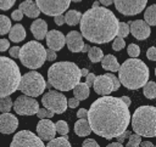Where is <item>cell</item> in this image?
Here are the masks:
<instances>
[{"mask_svg": "<svg viewBox=\"0 0 156 147\" xmlns=\"http://www.w3.org/2000/svg\"><path fill=\"white\" fill-rule=\"evenodd\" d=\"M74 132L82 137L88 136L91 132V129H90V125L87 118H78V120L74 124Z\"/></svg>", "mask_w": 156, "mask_h": 147, "instance_id": "obj_23", "label": "cell"}, {"mask_svg": "<svg viewBox=\"0 0 156 147\" xmlns=\"http://www.w3.org/2000/svg\"><path fill=\"white\" fill-rule=\"evenodd\" d=\"M95 74H93V73H88L87 75H85V84L88 85V86H91L93 85V81H94V79H95Z\"/></svg>", "mask_w": 156, "mask_h": 147, "instance_id": "obj_48", "label": "cell"}, {"mask_svg": "<svg viewBox=\"0 0 156 147\" xmlns=\"http://www.w3.org/2000/svg\"><path fill=\"white\" fill-rule=\"evenodd\" d=\"M10 145L11 147H43L44 142L39 136L34 135L32 131L22 130L13 136Z\"/></svg>", "mask_w": 156, "mask_h": 147, "instance_id": "obj_12", "label": "cell"}, {"mask_svg": "<svg viewBox=\"0 0 156 147\" xmlns=\"http://www.w3.org/2000/svg\"><path fill=\"white\" fill-rule=\"evenodd\" d=\"M112 1H113V0H99V2H100L101 5H104V6H108V5H111Z\"/></svg>", "mask_w": 156, "mask_h": 147, "instance_id": "obj_54", "label": "cell"}, {"mask_svg": "<svg viewBox=\"0 0 156 147\" xmlns=\"http://www.w3.org/2000/svg\"><path fill=\"white\" fill-rule=\"evenodd\" d=\"M11 18H12L13 21H17V22H20V21L23 18V13H22V11H21L20 9L15 10V11L11 13Z\"/></svg>", "mask_w": 156, "mask_h": 147, "instance_id": "obj_43", "label": "cell"}, {"mask_svg": "<svg viewBox=\"0 0 156 147\" xmlns=\"http://www.w3.org/2000/svg\"><path fill=\"white\" fill-rule=\"evenodd\" d=\"M123 145L121 142H112V143H108V147H122Z\"/></svg>", "mask_w": 156, "mask_h": 147, "instance_id": "obj_55", "label": "cell"}, {"mask_svg": "<svg viewBox=\"0 0 156 147\" xmlns=\"http://www.w3.org/2000/svg\"><path fill=\"white\" fill-rule=\"evenodd\" d=\"M88 73H89V72H88V69H85V68L80 69V75H82V77H85Z\"/></svg>", "mask_w": 156, "mask_h": 147, "instance_id": "obj_56", "label": "cell"}, {"mask_svg": "<svg viewBox=\"0 0 156 147\" xmlns=\"http://www.w3.org/2000/svg\"><path fill=\"white\" fill-rule=\"evenodd\" d=\"M41 103L46 109L57 114H62L67 109V98L63 94L58 92V90L46 92L41 98Z\"/></svg>", "mask_w": 156, "mask_h": 147, "instance_id": "obj_9", "label": "cell"}, {"mask_svg": "<svg viewBox=\"0 0 156 147\" xmlns=\"http://www.w3.org/2000/svg\"><path fill=\"white\" fill-rule=\"evenodd\" d=\"M7 34H9L10 40L13 41V43H20V41L24 40V38H26V30H24L22 24H13V26H11V28H10Z\"/></svg>", "mask_w": 156, "mask_h": 147, "instance_id": "obj_22", "label": "cell"}, {"mask_svg": "<svg viewBox=\"0 0 156 147\" xmlns=\"http://www.w3.org/2000/svg\"><path fill=\"white\" fill-rule=\"evenodd\" d=\"M144 96L149 100H154L156 97V84L154 81H146L143 86Z\"/></svg>", "mask_w": 156, "mask_h": 147, "instance_id": "obj_28", "label": "cell"}, {"mask_svg": "<svg viewBox=\"0 0 156 147\" xmlns=\"http://www.w3.org/2000/svg\"><path fill=\"white\" fill-rule=\"evenodd\" d=\"M9 47H10V41L7 39H0V52L9 50Z\"/></svg>", "mask_w": 156, "mask_h": 147, "instance_id": "obj_45", "label": "cell"}, {"mask_svg": "<svg viewBox=\"0 0 156 147\" xmlns=\"http://www.w3.org/2000/svg\"><path fill=\"white\" fill-rule=\"evenodd\" d=\"M17 126H18V119L13 114L6 112L0 115V132L12 134L13 131H16Z\"/></svg>", "mask_w": 156, "mask_h": 147, "instance_id": "obj_18", "label": "cell"}, {"mask_svg": "<svg viewBox=\"0 0 156 147\" xmlns=\"http://www.w3.org/2000/svg\"><path fill=\"white\" fill-rule=\"evenodd\" d=\"M89 45L88 44H84V46H83V50H82V52H88V50H89Z\"/></svg>", "mask_w": 156, "mask_h": 147, "instance_id": "obj_57", "label": "cell"}, {"mask_svg": "<svg viewBox=\"0 0 156 147\" xmlns=\"http://www.w3.org/2000/svg\"><path fill=\"white\" fill-rule=\"evenodd\" d=\"M48 147H71L68 138L62 135L61 137H54L48 142Z\"/></svg>", "mask_w": 156, "mask_h": 147, "instance_id": "obj_29", "label": "cell"}, {"mask_svg": "<svg viewBox=\"0 0 156 147\" xmlns=\"http://www.w3.org/2000/svg\"><path fill=\"white\" fill-rule=\"evenodd\" d=\"M112 2L123 16H135L145 9L147 0H113Z\"/></svg>", "mask_w": 156, "mask_h": 147, "instance_id": "obj_13", "label": "cell"}, {"mask_svg": "<svg viewBox=\"0 0 156 147\" xmlns=\"http://www.w3.org/2000/svg\"><path fill=\"white\" fill-rule=\"evenodd\" d=\"M82 146L83 147H99V143L93 138H87V140L83 141Z\"/></svg>", "mask_w": 156, "mask_h": 147, "instance_id": "obj_44", "label": "cell"}, {"mask_svg": "<svg viewBox=\"0 0 156 147\" xmlns=\"http://www.w3.org/2000/svg\"><path fill=\"white\" fill-rule=\"evenodd\" d=\"M129 34V26L126 22H118V27H117V36L121 38H126Z\"/></svg>", "mask_w": 156, "mask_h": 147, "instance_id": "obj_34", "label": "cell"}, {"mask_svg": "<svg viewBox=\"0 0 156 147\" xmlns=\"http://www.w3.org/2000/svg\"><path fill=\"white\" fill-rule=\"evenodd\" d=\"M9 53H10V56H11L12 58H17L18 55H20V47H18V46H12V47H10Z\"/></svg>", "mask_w": 156, "mask_h": 147, "instance_id": "obj_46", "label": "cell"}, {"mask_svg": "<svg viewBox=\"0 0 156 147\" xmlns=\"http://www.w3.org/2000/svg\"><path fill=\"white\" fill-rule=\"evenodd\" d=\"M73 95L77 100L79 101H83V100H87L89 97V86L85 84V83H78L73 89Z\"/></svg>", "mask_w": 156, "mask_h": 147, "instance_id": "obj_25", "label": "cell"}, {"mask_svg": "<svg viewBox=\"0 0 156 147\" xmlns=\"http://www.w3.org/2000/svg\"><path fill=\"white\" fill-rule=\"evenodd\" d=\"M101 66L104 69L106 70H111V72H117L119 68V63L117 61V58L113 55H106L101 58Z\"/></svg>", "mask_w": 156, "mask_h": 147, "instance_id": "obj_24", "label": "cell"}, {"mask_svg": "<svg viewBox=\"0 0 156 147\" xmlns=\"http://www.w3.org/2000/svg\"><path fill=\"white\" fill-rule=\"evenodd\" d=\"M98 6H100V2H99V1H94L93 7H98Z\"/></svg>", "mask_w": 156, "mask_h": 147, "instance_id": "obj_58", "label": "cell"}, {"mask_svg": "<svg viewBox=\"0 0 156 147\" xmlns=\"http://www.w3.org/2000/svg\"><path fill=\"white\" fill-rule=\"evenodd\" d=\"M129 26V32L133 34V36L138 40H145L150 36L151 34V29L150 26L143 21V19H136V21H129L128 22Z\"/></svg>", "mask_w": 156, "mask_h": 147, "instance_id": "obj_14", "label": "cell"}, {"mask_svg": "<svg viewBox=\"0 0 156 147\" xmlns=\"http://www.w3.org/2000/svg\"><path fill=\"white\" fill-rule=\"evenodd\" d=\"M141 141V136L138 135V134H130L128 136V142H127V146L128 147H138L139 143Z\"/></svg>", "mask_w": 156, "mask_h": 147, "instance_id": "obj_35", "label": "cell"}, {"mask_svg": "<svg viewBox=\"0 0 156 147\" xmlns=\"http://www.w3.org/2000/svg\"><path fill=\"white\" fill-rule=\"evenodd\" d=\"M16 0H0V9L6 11V10H10L13 5H15Z\"/></svg>", "mask_w": 156, "mask_h": 147, "instance_id": "obj_39", "label": "cell"}, {"mask_svg": "<svg viewBox=\"0 0 156 147\" xmlns=\"http://www.w3.org/2000/svg\"><path fill=\"white\" fill-rule=\"evenodd\" d=\"M18 58L21 63L30 69H37L44 64L45 58V49L39 41H28L22 47H20Z\"/></svg>", "mask_w": 156, "mask_h": 147, "instance_id": "obj_7", "label": "cell"}, {"mask_svg": "<svg viewBox=\"0 0 156 147\" xmlns=\"http://www.w3.org/2000/svg\"><path fill=\"white\" fill-rule=\"evenodd\" d=\"M113 43H112V49L115 51H121L124 46H126V43H124V38H121V36H115L113 39Z\"/></svg>", "mask_w": 156, "mask_h": 147, "instance_id": "obj_36", "label": "cell"}, {"mask_svg": "<svg viewBox=\"0 0 156 147\" xmlns=\"http://www.w3.org/2000/svg\"><path fill=\"white\" fill-rule=\"evenodd\" d=\"M111 79H112V81H113V91H117L118 89H119V86H121V83H119V80L117 79V77L115 75V74H112V73H106Z\"/></svg>", "mask_w": 156, "mask_h": 147, "instance_id": "obj_42", "label": "cell"}, {"mask_svg": "<svg viewBox=\"0 0 156 147\" xmlns=\"http://www.w3.org/2000/svg\"><path fill=\"white\" fill-rule=\"evenodd\" d=\"M18 9L22 11L23 15H26L29 18H37L39 16V13H40V10L38 9L37 4L34 1H32V0H24L20 5Z\"/></svg>", "mask_w": 156, "mask_h": 147, "instance_id": "obj_21", "label": "cell"}, {"mask_svg": "<svg viewBox=\"0 0 156 147\" xmlns=\"http://www.w3.org/2000/svg\"><path fill=\"white\" fill-rule=\"evenodd\" d=\"M40 12L46 16L62 15L69 6L71 0H35Z\"/></svg>", "mask_w": 156, "mask_h": 147, "instance_id": "obj_10", "label": "cell"}, {"mask_svg": "<svg viewBox=\"0 0 156 147\" xmlns=\"http://www.w3.org/2000/svg\"><path fill=\"white\" fill-rule=\"evenodd\" d=\"M119 98H121V100H122V101H123V102H124V103H126V104H127L128 107L130 106L132 101H130V98H129L128 96H122V97H119Z\"/></svg>", "mask_w": 156, "mask_h": 147, "instance_id": "obj_52", "label": "cell"}, {"mask_svg": "<svg viewBox=\"0 0 156 147\" xmlns=\"http://www.w3.org/2000/svg\"><path fill=\"white\" fill-rule=\"evenodd\" d=\"M54 21L57 26H62L65 24V17L63 15H57V16H54Z\"/></svg>", "mask_w": 156, "mask_h": 147, "instance_id": "obj_50", "label": "cell"}, {"mask_svg": "<svg viewBox=\"0 0 156 147\" xmlns=\"http://www.w3.org/2000/svg\"><path fill=\"white\" fill-rule=\"evenodd\" d=\"M88 56H89V60L93 62V63H98L101 61V58L104 57V53H102V50L99 49L98 46H93V47H89L88 50Z\"/></svg>", "mask_w": 156, "mask_h": 147, "instance_id": "obj_30", "label": "cell"}, {"mask_svg": "<svg viewBox=\"0 0 156 147\" xmlns=\"http://www.w3.org/2000/svg\"><path fill=\"white\" fill-rule=\"evenodd\" d=\"M133 131L144 137L156 136V108L154 106H140L132 115Z\"/></svg>", "mask_w": 156, "mask_h": 147, "instance_id": "obj_5", "label": "cell"}, {"mask_svg": "<svg viewBox=\"0 0 156 147\" xmlns=\"http://www.w3.org/2000/svg\"><path fill=\"white\" fill-rule=\"evenodd\" d=\"M21 79V72L17 63L10 57L0 56V98L12 95Z\"/></svg>", "mask_w": 156, "mask_h": 147, "instance_id": "obj_6", "label": "cell"}, {"mask_svg": "<svg viewBox=\"0 0 156 147\" xmlns=\"http://www.w3.org/2000/svg\"><path fill=\"white\" fill-rule=\"evenodd\" d=\"M146 57H147L150 61H156V47H155V46H151V47L146 51Z\"/></svg>", "mask_w": 156, "mask_h": 147, "instance_id": "obj_41", "label": "cell"}, {"mask_svg": "<svg viewBox=\"0 0 156 147\" xmlns=\"http://www.w3.org/2000/svg\"><path fill=\"white\" fill-rule=\"evenodd\" d=\"M65 44L67 45L71 52H82L83 46H84L83 36L77 30H72L65 36Z\"/></svg>", "mask_w": 156, "mask_h": 147, "instance_id": "obj_17", "label": "cell"}, {"mask_svg": "<svg viewBox=\"0 0 156 147\" xmlns=\"http://www.w3.org/2000/svg\"><path fill=\"white\" fill-rule=\"evenodd\" d=\"M55 130L60 135H67L68 131H69V128H68V124L65 120H58L55 124Z\"/></svg>", "mask_w": 156, "mask_h": 147, "instance_id": "obj_33", "label": "cell"}, {"mask_svg": "<svg viewBox=\"0 0 156 147\" xmlns=\"http://www.w3.org/2000/svg\"><path fill=\"white\" fill-rule=\"evenodd\" d=\"M118 19L105 6L91 7L82 13L80 34L93 44H106L117 35Z\"/></svg>", "mask_w": 156, "mask_h": 147, "instance_id": "obj_2", "label": "cell"}, {"mask_svg": "<svg viewBox=\"0 0 156 147\" xmlns=\"http://www.w3.org/2000/svg\"><path fill=\"white\" fill-rule=\"evenodd\" d=\"M127 51L130 57H138L140 55V47L136 44H129L127 47Z\"/></svg>", "mask_w": 156, "mask_h": 147, "instance_id": "obj_37", "label": "cell"}, {"mask_svg": "<svg viewBox=\"0 0 156 147\" xmlns=\"http://www.w3.org/2000/svg\"><path fill=\"white\" fill-rule=\"evenodd\" d=\"M149 68L139 58L132 57L118 68V80L121 85L129 90H138L149 80Z\"/></svg>", "mask_w": 156, "mask_h": 147, "instance_id": "obj_4", "label": "cell"}, {"mask_svg": "<svg viewBox=\"0 0 156 147\" xmlns=\"http://www.w3.org/2000/svg\"><path fill=\"white\" fill-rule=\"evenodd\" d=\"M63 17H65V23H67L68 26H77L80 21L82 13L77 10H69L66 12Z\"/></svg>", "mask_w": 156, "mask_h": 147, "instance_id": "obj_26", "label": "cell"}, {"mask_svg": "<svg viewBox=\"0 0 156 147\" xmlns=\"http://www.w3.org/2000/svg\"><path fill=\"white\" fill-rule=\"evenodd\" d=\"M91 132L106 138H116L130 123L128 106L119 98L108 95L95 100L87 114Z\"/></svg>", "mask_w": 156, "mask_h": 147, "instance_id": "obj_1", "label": "cell"}, {"mask_svg": "<svg viewBox=\"0 0 156 147\" xmlns=\"http://www.w3.org/2000/svg\"><path fill=\"white\" fill-rule=\"evenodd\" d=\"M46 87V83L43 78V75L35 70L28 72L24 75H21L18 89L21 92H23L27 96L35 97L44 92Z\"/></svg>", "mask_w": 156, "mask_h": 147, "instance_id": "obj_8", "label": "cell"}, {"mask_svg": "<svg viewBox=\"0 0 156 147\" xmlns=\"http://www.w3.org/2000/svg\"><path fill=\"white\" fill-rule=\"evenodd\" d=\"M45 39H46L48 47H50L55 51H60L65 46V35L58 30L52 29V30L48 32L45 35Z\"/></svg>", "mask_w": 156, "mask_h": 147, "instance_id": "obj_19", "label": "cell"}, {"mask_svg": "<svg viewBox=\"0 0 156 147\" xmlns=\"http://www.w3.org/2000/svg\"><path fill=\"white\" fill-rule=\"evenodd\" d=\"M91 86L94 87V91L98 95H101V96L110 95L113 91V81L107 74H102V75L95 77Z\"/></svg>", "mask_w": 156, "mask_h": 147, "instance_id": "obj_15", "label": "cell"}, {"mask_svg": "<svg viewBox=\"0 0 156 147\" xmlns=\"http://www.w3.org/2000/svg\"><path fill=\"white\" fill-rule=\"evenodd\" d=\"M37 134L43 141H50L55 137V124L50 120V118L40 119V121L37 124Z\"/></svg>", "mask_w": 156, "mask_h": 147, "instance_id": "obj_16", "label": "cell"}, {"mask_svg": "<svg viewBox=\"0 0 156 147\" xmlns=\"http://www.w3.org/2000/svg\"><path fill=\"white\" fill-rule=\"evenodd\" d=\"M12 104L15 112L20 115H34L39 109V102L24 94L18 96Z\"/></svg>", "mask_w": 156, "mask_h": 147, "instance_id": "obj_11", "label": "cell"}, {"mask_svg": "<svg viewBox=\"0 0 156 147\" xmlns=\"http://www.w3.org/2000/svg\"><path fill=\"white\" fill-rule=\"evenodd\" d=\"M30 32H32V34L34 35L35 39H38V40L45 39V35L48 33V24H46V22L44 19H41V18L35 19L30 24Z\"/></svg>", "mask_w": 156, "mask_h": 147, "instance_id": "obj_20", "label": "cell"}, {"mask_svg": "<svg viewBox=\"0 0 156 147\" xmlns=\"http://www.w3.org/2000/svg\"><path fill=\"white\" fill-rule=\"evenodd\" d=\"M54 112L46 109V108H39L38 112H37V115L39 119H43V118H52L54 117Z\"/></svg>", "mask_w": 156, "mask_h": 147, "instance_id": "obj_38", "label": "cell"}, {"mask_svg": "<svg viewBox=\"0 0 156 147\" xmlns=\"http://www.w3.org/2000/svg\"><path fill=\"white\" fill-rule=\"evenodd\" d=\"M144 19L149 26H156V5H150L145 10Z\"/></svg>", "mask_w": 156, "mask_h": 147, "instance_id": "obj_27", "label": "cell"}, {"mask_svg": "<svg viewBox=\"0 0 156 147\" xmlns=\"http://www.w3.org/2000/svg\"><path fill=\"white\" fill-rule=\"evenodd\" d=\"M78 104H79V100H77L76 97L68 98V101H67V106L69 108H76V107H78Z\"/></svg>", "mask_w": 156, "mask_h": 147, "instance_id": "obj_49", "label": "cell"}, {"mask_svg": "<svg viewBox=\"0 0 156 147\" xmlns=\"http://www.w3.org/2000/svg\"><path fill=\"white\" fill-rule=\"evenodd\" d=\"M87 114H88V111L85 108H80L78 112H77V117L78 118H87Z\"/></svg>", "mask_w": 156, "mask_h": 147, "instance_id": "obj_51", "label": "cell"}, {"mask_svg": "<svg viewBox=\"0 0 156 147\" xmlns=\"http://www.w3.org/2000/svg\"><path fill=\"white\" fill-rule=\"evenodd\" d=\"M56 51L55 50H52V49H50V47H48V50H45V58L48 60V61H55L56 60Z\"/></svg>", "mask_w": 156, "mask_h": 147, "instance_id": "obj_40", "label": "cell"}, {"mask_svg": "<svg viewBox=\"0 0 156 147\" xmlns=\"http://www.w3.org/2000/svg\"><path fill=\"white\" fill-rule=\"evenodd\" d=\"M71 1H73V2H79V1H82V0H71Z\"/></svg>", "mask_w": 156, "mask_h": 147, "instance_id": "obj_59", "label": "cell"}, {"mask_svg": "<svg viewBox=\"0 0 156 147\" xmlns=\"http://www.w3.org/2000/svg\"><path fill=\"white\" fill-rule=\"evenodd\" d=\"M130 134H132V132H130V131H128V130L126 129L122 134H119L118 136H116V138H117V141H118V142H121V143H122V142H123V141H124V140H126Z\"/></svg>", "mask_w": 156, "mask_h": 147, "instance_id": "obj_47", "label": "cell"}, {"mask_svg": "<svg viewBox=\"0 0 156 147\" xmlns=\"http://www.w3.org/2000/svg\"><path fill=\"white\" fill-rule=\"evenodd\" d=\"M139 146H141V147H154V145L151 142H147V141H140Z\"/></svg>", "mask_w": 156, "mask_h": 147, "instance_id": "obj_53", "label": "cell"}, {"mask_svg": "<svg viewBox=\"0 0 156 147\" xmlns=\"http://www.w3.org/2000/svg\"><path fill=\"white\" fill-rule=\"evenodd\" d=\"M11 26H12V23H11L10 18L5 15H0V35L7 34Z\"/></svg>", "mask_w": 156, "mask_h": 147, "instance_id": "obj_31", "label": "cell"}, {"mask_svg": "<svg viewBox=\"0 0 156 147\" xmlns=\"http://www.w3.org/2000/svg\"><path fill=\"white\" fill-rule=\"evenodd\" d=\"M80 68L73 62L52 63L48 69V80L58 91H69L80 81Z\"/></svg>", "mask_w": 156, "mask_h": 147, "instance_id": "obj_3", "label": "cell"}, {"mask_svg": "<svg viewBox=\"0 0 156 147\" xmlns=\"http://www.w3.org/2000/svg\"><path fill=\"white\" fill-rule=\"evenodd\" d=\"M11 107H12V100L10 96H5L0 98V112L2 113L10 112Z\"/></svg>", "mask_w": 156, "mask_h": 147, "instance_id": "obj_32", "label": "cell"}]
</instances>
